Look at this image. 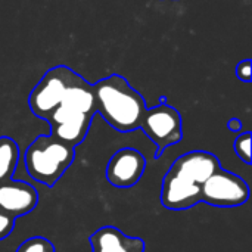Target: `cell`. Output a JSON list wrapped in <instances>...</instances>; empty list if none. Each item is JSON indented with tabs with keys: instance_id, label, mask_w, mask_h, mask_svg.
Wrapping results in <instances>:
<instances>
[{
	"instance_id": "2",
	"label": "cell",
	"mask_w": 252,
	"mask_h": 252,
	"mask_svg": "<svg viewBox=\"0 0 252 252\" xmlns=\"http://www.w3.org/2000/svg\"><path fill=\"white\" fill-rule=\"evenodd\" d=\"M96 111L117 131L130 133L140 127L146 102L128 81L112 74L93 84Z\"/></svg>"
},
{
	"instance_id": "12",
	"label": "cell",
	"mask_w": 252,
	"mask_h": 252,
	"mask_svg": "<svg viewBox=\"0 0 252 252\" xmlns=\"http://www.w3.org/2000/svg\"><path fill=\"white\" fill-rule=\"evenodd\" d=\"M19 159L16 142L7 136L0 137V183L12 179Z\"/></svg>"
},
{
	"instance_id": "16",
	"label": "cell",
	"mask_w": 252,
	"mask_h": 252,
	"mask_svg": "<svg viewBox=\"0 0 252 252\" xmlns=\"http://www.w3.org/2000/svg\"><path fill=\"white\" fill-rule=\"evenodd\" d=\"M252 75V65L251 59H244L236 65V77L244 81V83H250Z\"/></svg>"
},
{
	"instance_id": "1",
	"label": "cell",
	"mask_w": 252,
	"mask_h": 252,
	"mask_svg": "<svg viewBox=\"0 0 252 252\" xmlns=\"http://www.w3.org/2000/svg\"><path fill=\"white\" fill-rule=\"evenodd\" d=\"M96 112L93 84L74 72L61 103L46 121L52 136L75 148L84 142Z\"/></svg>"
},
{
	"instance_id": "10",
	"label": "cell",
	"mask_w": 252,
	"mask_h": 252,
	"mask_svg": "<svg viewBox=\"0 0 252 252\" xmlns=\"http://www.w3.org/2000/svg\"><path fill=\"white\" fill-rule=\"evenodd\" d=\"M161 202L171 211H183L201 202V186L185 182L170 170L162 179Z\"/></svg>"
},
{
	"instance_id": "5",
	"label": "cell",
	"mask_w": 252,
	"mask_h": 252,
	"mask_svg": "<svg viewBox=\"0 0 252 252\" xmlns=\"http://www.w3.org/2000/svg\"><path fill=\"white\" fill-rule=\"evenodd\" d=\"M74 72L75 71L66 65H56L41 77L28 96L30 109L35 117L44 121L47 120L61 103Z\"/></svg>"
},
{
	"instance_id": "11",
	"label": "cell",
	"mask_w": 252,
	"mask_h": 252,
	"mask_svg": "<svg viewBox=\"0 0 252 252\" xmlns=\"http://www.w3.org/2000/svg\"><path fill=\"white\" fill-rule=\"evenodd\" d=\"M92 252H145L140 238L127 236L114 226H103L89 238Z\"/></svg>"
},
{
	"instance_id": "7",
	"label": "cell",
	"mask_w": 252,
	"mask_h": 252,
	"mask_svg": "<svg viewBox=\"0 0 252 252\" xmlns=\"http://www.w3.org/2000/svg\"><path fill=\"white\" fill-rule=\"evenodd\" d=\"M145 170V157L134 148H123L118 149L108 161L105 176L114 188L128 189L140 182Z\"/></svg>"
},
{
	"instance_id": "3",
	"label": "cell",
	"mask_w": 252,
	"mask_h": 252,
	"mask_svg": "<svg viewBox=\"0 0 252 252\" xmlns=\"http://www.w3.org/2000/svg\"><path fill=\"white\" fill-rule=\"evenodd\" d=\"M74 158L75 148L47 134L35 137L25 149L24 165L32 180L53 188L71 167Z\"/></svg>"
},
{
	"instance_id": "15",
	"label": "cell",
	"mask_w": 252,
	"mask_h": 252,
	"mask_svg": "<svg viewBox=\"0 0 252 252\" xmlns=\"http://www.w3.org/2000/svg\"><path fill=\"white\" fill-rule=\"evenodd\" d=\"M15 227V219L0 211V241L7 238Z\"/></svg>"
},
{
	"instance_id": "13",
	"label": "cell",
	"mask_w": 252,
	"mask_h": 252,
	"mask_svg": "<svg viewBox=\"0 0 252 252\" xmlns=\"http://www.w3.org/2000/svg\"><path fill=\"white\" fill-rule=\"evenodd\" d=\"M16 252H56V250H55V245L49 239L43 236H34V238L24 241L18 247Z\"/></svg>"
},
{
	"instance_id": "6",
	"label": "cell",
	"mask_w": 252,
	"mask_h": 252,
	"mask_svg": "<svg viewBox=\"0 0 252 252\" xmlns=\"http://www.w3.org/2000/svg\"><path fill=\"white\" fill-rule=\"evenodd\" d=\"M250 199L247 182L223 168L217 170L201 185V202L217 208H236Z\"/></svg>"
},
{
	"instance_id": "9",
	"label": "cell",
	"mask_w": 252,
	"mask_h": 252,
	"mask_svg": "<svg viewBox=\"0 0 252 252\" xmlns=\"http://www.w3.org/2000/svg\"><path fill=\"white\" fill-rule=\"evenodd\" d=\"M38 202V193L34 186L22 180H6L0 183V211L13 217H22L31 213Z\"/></svg>"
},
{
	"instance_id": "8",
	"label": "cell",
	"mask_w": 252,
	"mask_h": 252,
	"mask_svg": "<svg viewBox=\"0 0 252 252\" xmlns=\"http://www.w3.org/2000/svg\"><path fill=\"white\" fill-rule=\"evenodd\" d=\"M220 168V161L214 154L205 151H190L179 157L170 167V171L185 182L201 186Z\"/></svg>"
},
{
	"instance_id": "17",
	"label": "cell",
	"mask_w": 252,
	"mask_h": 252,
	"mask_svg": "<svg viewBox=\"0 0 252 252\" xmlns=\"http://www.w3.org/2000/svg\"><path fill=\"white\" fill-rule=\"evenodd\" d=\"M242 127H244V124H242V121L238 120V118H232V120H229V123H227V128H229L230 131H233V133H239V131L242 130Z\"/></svg>"
},
{
	"instance_id": "4",
	"label": "cell",
	"mask_w": 252,
	"mask_h": 252,
	"mask_svg": "<svg viewBox=\"0 0 252 252\" xmlns=\"http://www.w3.org/2000/svg\"><path fill=\"white\" fill-rule=\"evenodd\" d=\"M139 128L157 146L155 158H159L168 146L177 145L183 139L182 115L174 106L167 103L165 96H161L157 106L146 108Z\"/></svg>"
},
{
	"instance_id": "14",
	"label": "cell",
	"mask_w": 252,
	"mask_h": 252,
	"mask_svg": "<svg viewBox=\"0 0 252 252\" xmlns=\"http://www.w3.org/2000/svg\"><path fill=\"white\" fill-rule=\"evenodd\" d=\"M235 154L241 158L245 164H251V133L245 131L241 133L233 143Z\"/></svg>"
}]
</instances>
